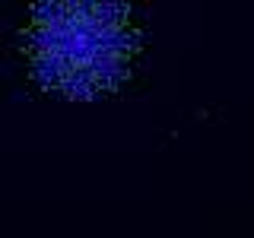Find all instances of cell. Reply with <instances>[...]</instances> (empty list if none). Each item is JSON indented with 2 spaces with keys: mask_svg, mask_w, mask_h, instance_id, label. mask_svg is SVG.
<instances>
[{
  "mask_svg": "<svg viewBox=\"0 0 254 238\" xmlns=\"http://www.w3.org/2000/svg\"><path fill=\"white\" fill-rule=\"evenodd\" d=\"M35 83L64 99H99L130 76L143 38L127 3H38L26 32Z\"/></svg>",
  "mask_w": 254,
  "mask_h": 238,
  "instance_id": "cell-1",
  "label": "cell"
}]
</instances>
